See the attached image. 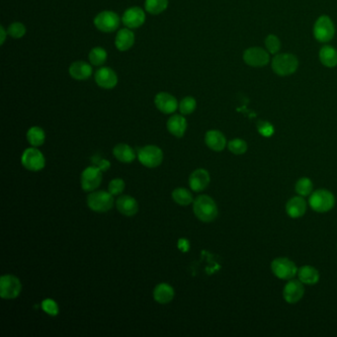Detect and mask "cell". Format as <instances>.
<instances>
[{
	"label": "cell",
	"mask_w": 337,
	"mask_h": 337,
	"mask_svg": "<svg viewBox=\"0 0 337 337\" xmlns=\"http://www.w3.org/2000/svg\"><path fill=\"white\" fill-rule=\"evenodd\" d=\"M94 80L97 85L104 89H113L118 84L117 73L107 66H102L97 70Z\"/></svg>",
	"instance_id": "9a60e30c"
},
{
	"label": "cell",
	"mask_w": 337,
	"mask_h": 337,
	"mask_svg": "<svg viewBox=\"0 0 337 337\" xmlns=\"http://www.w3.org/2000/svg\"><path fill=\"white\" fill-rule=\"evenodd\" d=\"M22 165L30 171H40L46 165V160L42 151L38 148L29 147L25 149L21 158Z\"/></svg>",
	"instance_id": "ba28073f"
},
{
	"label": "cell",
	"mask_w": 337,
	"mask_h": 337,
	"mask_svg": "<svg viewBox=\"0 0 337 337\" xmlns=\"http://www.w3.org/2000/svg\"><path fill=\"white\" fill-rule=\"evenodd\" d=\"M135 44V34L132 29L124 28L119 30L115 38V46L120 51H126L132 48Z\"/></svg>",
	"instance_id": "7402d4cb"
},
{
	"label": "cell",
	"mask_w": 337,
	"mask_h": 337,
	"mask_svg": "<svg viewBox=\"0 0 337 337\" xmlns=\"http://www.w3.org/2000/svg\"><path fill=\"white\" fill-rule=\"evenodd\" d=\"M7 33L10 37L14 39H21L26 34V27L21 22H13L12 24L9 25Z\"/></svg>",
	"instance_id": "e575fe53"
},
{
	"label": "cell",
	"mask_w": 337,
	"mask_h": 337,
	"mask_svg": "<svg viewBox=\"0 0 337 337\" xmlns=\"http://www.w3.org/2000/svg\"><path fill=\"white\" fill-rule=\"evenodd\" d=\"M145 21V11L139 6L129 7L124 12L122 16L123 24L128 29L140 28L141 26L144 25Z\"/></svg>",
	"instance_id": "4fadbf2b"
},
{
	"label": "cell",
	"mask_w": 337,
	"mask_h": 337,
	"mask_svg": "<svg viewBox=\"0 0 337 337\" xmlns=\"http://www.w3.org/2000/svg\"><path fill=\"white\" fill-rule=\"evenodd\" d=\"M227 147L230 152H232L236 155H241L246 152L247 150V144L245 141L241 139H234L228 144Z\"/></svg>",
	"instance_id": "836d02e7"
},
{
	"label": "cell",
	"mask_w": 337,
	"mask_h": 337,
	"mask_svg": "<svg viewBox=\"0 0 337 337\" xmlns=\"http://www.w3.org/2000/svg\"><path fill=\"white\" fill-rule=\"evenodd\" d=\"M138 159L145 167L155 168L162 163L163 152L157 145H145L139 149Z\"/></svg>",
	"instance_id": "5b68a950"
},
{
	"label": "cell",
	"mask_w": 337,
	"mask_h": 337,
	"mask_svg": "<svg viewBox=\"0 0 337 337\" xmlns=\"http://www.w3.org/2000/svg\"><path fill=\"white\" fill-rule=\"evenodd\" d=\"M168 7V0H145V11L151 15H159Z\"/></svg>",
	"instance_id": "f1b7e54d"
},
{
	"label": "cell",
	"mask_w": 337,
	"mask_h": 337,
	"mask_svg": "<svg viewBox=\"0 0 337 337\" xmlns=\"http://www.w3.org/2000/svg\"><path fill=\"white\" fill-rule=\"evenodd\" d=\"M125 186H126V183L123 179L115 178L109 183L108 191L111 193L113 196H118V195H121L125 190Z\"/></svg>",
	"instance_id": "8d00e7d4"
},
{
	"label": "cell",
	"mask_w": 337,
	"mask_h": 337,
	"mask_svg": "<svg viewBox=\"0 0 337 337\" xmlns=\"http://www.w3.org/2000/svg\"><path fill=\"white\" fill-rule=\"evenodd\" d=\"M172 199L180 206H188L193 203L192 194L185 188H176L173 190Z\"/></svg>",
	"instance_id": "4dcf8cb0"
},
{
	"label": "cell",
	"mask_w": 337,
	"mask_h": 337,
	"mask_svg": "<svg viewBox=\"0 0 337 337\" xmlns=\"http://www.w3.org/2000/svg\"><path fill=\"white\" fill-rule=\"evenodd\" d=\"M205 143L210 149L222 151L226 145V139L224 134L218 129H210L205 135Z\"/></svg>",
	"instance_id": "ffe728a7"
},
{
	"label": "cell",
	"mask_w": 337,
	"mask_h": 337,
	"mask_svg": "<svg viewBox=\"0 0 337 337\" xmlns=\"http://www.w3.org/2000/svg\"><path fill=\"white\" fill-rule=\"evenodd\" d=\"M178 248L183 252H187L190 248V242L186 239H180L178 241Z\"/></svg>",
	"instance_id": "ab89813d"
},
{
	"label": "cell",
	"mask_w": 337,
	"mask_h": 337,
	"mask_svg": "<svg viewBox=\"0 0 337 337\" xmlns=\"http://www.w3.org/2000/svg\"><path fill=\"white\" fill-rule=\"evenodd\" d=\"M155 107L163 114H173L178 109L179 103L173 95L167 92H160L154 97Z\"/></svg>",
	"instance_id": "2e32d148"
},
{
	"label": "cell",
	"mask_w": 337,
	"mask_h": 337,
	"mask_svg": "<svg viewBox=\"0 0 337 337\" xmlns=\"http://www.w3.org/2000/svg\"><path fill=\"white\" fill-rule=\"evenodd\" d=\"M108 54L102 47H94L89 51V62L94 66H102L107 61Z\"/></svg>",
	"instance_id": "f546056e"
},
{
	"label": "cell",
	"mask_w": 337,
	"mask_h": 337,
	"mask_svg": "<svg viewBox=\"0 0 337 337\" xmlns=\"http://www.w3.org/2000/svg\"><path fill=\"white\" fill-rule=\"evenodd\" d=\"M295 189H296V192L298 193L300 196L305 197L313 193L314 183L312 182V180L309 178L303 177L297 181Z\"/></svg>",
	"instance_id": "1f68e13d"
},
{
	"label": "cell",
	"mask_w": 337,
	"mask_h": 337,
	"mask_svg": "<svg viewBox=\"0 0 337 337\" xmlns=\"http://www.w3.org/2000/svg\"><path fill=\"white\" fill-rule=\"evenodd\" d=\"M113 153L118 161L123 163H131L136 159L135 150L127 144H119L115 145L113 149Z\"/></svg>",
	"instance_id": "484cf974"
},
{
	"label": "cell",
	"mask_w": 337,
	"mask_h": 337,
	"mask_svg": "<svg viewBox=\"0 0 337 337\" xmlns=\"http://www.w3.org/2000/svg\"><path fill=\"white\" fill-rule=\"evenodd\" d=\"M193 211L195 216L204 223L215 221L219 214L216 202L208 195H200L194 200Z\"/></svg>",
	"instance_id": "6da1fadb"
},
{
	"label": "cell",
	"mask_w": 337,
	"mask_h": 337,
	"mask_svg": "<svg viewBox=\"0 0 337 337\" xmlns=\"http://www.w3.org/2000/svg\"><path fill=\"white\" fill-rule=\"evenodd\" d=\"M257 131L263 137H271L274 134V127L267 121H259L256 125Z\"/></svg>",
	"instance_id": "f35d334b"
},
{
	"label": "cell",
	"mask_w": 337,
	"mask_h": 337,
	"mask_svg": "<svg viewBox=\"0 0 337 337\" xmlns=\"http://www.w3.org/2000/svg\"><path fill=\"white\" fill-rule=\"evenodd\" d=\"M306 202L302 196H296L290 199L286 204V212L291 218L298 219L305 215Z\"/></svg>",
	"instance_id": "603a6c76"
},
{
	"label": "cell",
	"mask_w": 337,
	"mask_h": 337,
	"mask_svg": "<svg viewBox=\"0 0 337 337\" xmlns=\"http://www.w3.org/2000/svg\"><path fill=\"white\" fill-rule=\"evenodd\" d=\"M305 294L304 284L300 280H289L283 290V297L289 304H296L302 300Z\"/></svg>",
	"instance_id": "5bb4252c"
},
{
	"label": "cell",
	"mask_w": 337,
	"mask_h": 337,
	"mask_svg": "<svg viewBox=\"0 0 337 337\" xmlns=\"http://www.w3.org/2000/svg\"><path fill=\"white\" fill-rule=\"evenodd\" d=\"M118 211L127 217L135 216L139 211V204L135 198L129 195H122L116 201Z\"/></svg>",
	"instance_id": "d6986e66"
},
{
	"label": "cell",
	"mask_w": 337,
	"mask_h": 337,
	"mask_svg": "<svg viewBox=\"0 0 337 337\" xmlns=\"http://www.w3.org/2000/svg\"><path fill=\"white\" fill-rule=\"evenodd\" d=\"M89 209L96 213H106L114 206V198L111 193L106 191L92 192L87 197Z\"/></svg>",
	"instance_id": "277c9868"
},
{
	"label": "cell",
	"mask_w": 337,
	"mask_h": 337,
	"mask_svg": "<svg viewBox=\"0 0 337 337\" xmlns=\"http://www.w3.org/2000/svg\"><path fill=\"white\" fill-rule=\"evenodd\" d=\"M274 72L280 76H288L293 74L299 66V61L292 54H278L271 62Z\"/></svg>",
	"instance_id": "7a4b0ae2"
},
{
	"label": "cell",
	"mask_w": 337,
	"mask_h": 337,
	"mask_svg": "<svg viewBox=\"0 0 337 337\" xmlns=\"http://www.w3.org/2000/svg\"><path fill=\"white\" fill-rule=\"evenodd\" d=\"M94 26L101 32H114L120 26V17L114 11H102L94 18Z\"/></svg>",
	"instance_id": "9c48e42d"
},
{
	"label": "cell",
	"mask_w": 337,
	"mask_h": 337,
	"mask_svg": "<svg viewBox=\"0 0 337 337\" xmlns=\"http://www.w3.org/2000/svg\"><path fill=\"white\" fill-rule=\"evenodd\" d=\"M211 177L206 169L199 168L194 170L189 177V186L195 192H201L209 186Z\"/></svg>",
	"instance_id": "e0dca14e"
},
{
	"label": "cell",
	"mask_w": 337,
	"mask_h": 337,
	"mask_svg": "<svg viewBox=\"0 0 337 337\" xmlns=\"http://www.w3.org/2000/svg\"><path fill=\"white\" fill-rule=\"evenodd\" d=\"M308 203L310 208L315 212L326 213L334 207L335 198L330 191L325 189H319L310 194Z\"/></svg>",
	"instance_id": "3957f363"
},
{
	"label": "cell",
	"mask_w": 337,
	"mask_h": 337,
	"mask_svg": "<svg viewBox=\"0 0 337 337\" xmlns=\"http://www.w3.org/2000/svg\"><path fill=\"white\" fill-rule=\"evenodd\" d=\"M22 284L14 275H4L0 278V296L4 300H13L20 295Z\"/></svg>",
	"instance_id": "52a82bcc"
},
{
	"label": "cell",
	"mask_w": 337,
	"mask_h": 337,
	"mask_svg": "<svg viewBox=\"0 0 337 337\" xmlns=\"http://www.w3.org/2000/svg\"><path fill=\"white\" fill-rule=\"evenodd\" d=\"M102 182V171L97 166L86 167L81 173V183L85 192H92Z\"/></svg>",
	"instance_id": "8fae6325"
},
{
	"label": "cell",
	"mask_w": 337,
	"mask_h": 337,
	"mask_svg": "<svg viewBox=\"0 0 337 337\" xmlns=\"http://www.w3.org/2000/svg\"><path fill=\"white\" fill-rule=\"evenodd\" d=\"M297 275L299 277V280L305 285H316L320 280L319 271L310 265L302 266L298 270Z\"/></svg>",
	"instance_id": "d4e9b609"
},
{
	"label": "cell",
	"mask_w": 337,
	"mask_h": 337,
	"mask_svg": "<svg viewBox=\"0 0 337 337\" xmlns=\"http://www.w3.org/2000/svg\"><path fill=\"white\" fill-rule=\"evenodd\" d=\"M243 61L249 66L262 67L269 64L270 56L269 53L264 48L252 47L245 49L243 53Z\"/></svg>",
	"instance_id": "7c38bea8"
},
{
	"label": "cell",
	"mask_w": 337,
	"mask_h": 337,
	"mask_svg": "<svg viewBox=\"0 0 337 337\" xmlns=\"http://www.w3.org/2000/svg\"><path fill=\"white\" fill-rule=\"evenodd\" d=\"M42 308L46 314H48V316H51V317L58 316L59 312H60L58 304L54 300H50V299H47L42 303Z\"/></svg>",
	"instance_id": "74e56055"
},
{
	"label": "cell",
	"mask_w": 337,
	"mask_h": 337,
	"mask_svg": "<svg viewBox=\"0 0 337 337\" xmlns=\"http://www.w3.org/2000/svg\"><path fill=\"white\" fill-rule=\"evenodd\" d=\"M187 126H188L187 120L182 115L171 116L166 124L168 132L176 138H182L185 135Z\"/></svg>",
	"instance_id": "44dd1931"
},
{
	"label": "cell",
	"mask_w": 337,
	"mask_h": 337,
	"mask_svg": "<svg viewBox=\"0 0 337 337\" xmlns=\"http://www.w3.org/2000/svg\"><path fill=\"white\" fill-rule=\"evenodd\" d=\"M320 61L326 67H334L337 65L336 48L331 46H324L320 50Z\"/></svg>",
	"instance_id": "4316f807"
},
{
	"label": "cell",
	"mask_w": 337,
	"mask_h": 337,
	"mask_svg": "<svg viewBox=\"0 0 337 337\" xmlns=\"http://www.w3.org/2000/svg\"><path fill=\"white\" fill-rule=\"evenodd\" d=\"M197 107V101L192 96L184 97L180 102L178 109L182 115H190L192 114Z\"/></svg>",
	"instance_id": "d6a6232c"
},
{
	"label": "cell",
	"mask_w": 337,
	"mask_h": 337,
	"mask_svg": "<svg viewBox=\"0 0 337 337\" xmlns=\"http://www.w3.org/2000/svg\"><path fill=\"white\" fill-rule=\"evenodd\" d=\"M265 47L269 54L277 55L281 48V42L275 35H269L265 39Z\"/></svg>",
	"instance_id": "d590c367"
},
{
	"label": "cell",
	"mask_w": 337,
	"mask_h": 337,
	"mask_svg": "<svg viewBox=\"0 0 337 337\" xmlns=\"http://www.w3.org/2000/svg\"><path fill=\"white\" fill-rule=\"evenodd\" d=\"M335 28L332 20L328 16H321L314 27L315 38L321 43H327L334 37Z\"/></svg>",
	"instance_id": "30bf717a"
},
{
	"label": "cell",
	"mask_w": 337,
	"mask_h": 337,
	"mask_svg": "<svg viewBox=\"0 0 337 337\" xmlns=\"http://www.w3.org/2000/svg\"><path fill=\"white\" fill-rule=\"evenodd\" d=\"M8 35V33H7V31L4 29V27L3 26H1L0 27V36H1V41H0V44L1 45H3L4 44V42H5V39H6V36Z\"/></svg>",
	"instance_id": "b9f144b4"
},
{
	"label": "cell",
	"mask_w": 337,
	"mask_h": 337,
	"mask_svg": "<svg viewBox=\"0 0 337 337\" xmlns=\"http://www.w3.org/2000/svg\"><path fill=\"white\" fill-rule=\"evenodd\" d=\"M96 163L97 167H98L102 172L107 171V170L110 168V166H111L110 161H107V160H100V161H96Z\"/></svg>",
	"instance_id": "60d3db41"
},
{
	"label": "cell",
	"mask_w": 337,
	"mask_h": 337,
	"mask_svg": "<svg viewBox=\"0 0 337 337\" xmlns=\"http://www.w3.org/2000/svg\"><path fill=\"white\" fill-rule=\"evenodd\" d=\"M174 295H175L174 289L166 283L159 284L153 291L154 300L161 305L170 303L173 300Z\"/></svg>",
	"instance_id": "cb8c5ba5"
},
{
	"label": "cell",
	"mask_w": 337,
	"mask_h": 337,
	"mask_svg": "<svg viewBox=\"0 0 337 337\" xmlns=\"http://www.w3.org/2000/svg\"><path fill=\"white\" fill-rule=\"evenodd\" d=\"M68 73L75 81H86L92 75L93 68L91 64L83 61H77L70 64Z\"/></svg>",
	"instance_id": "ac0fdd59"
},
{
	"label": "cell",
	"mask_w": 337,
	"mask_h": 337,
	"mask_svg": "<svg viewBox=\"0 0 337 337\" xmlns=\"http://www.w3.org/2000/svg\"><path fill=\"white\" fill-rule=\"evenodd\" d=\"M271 270L277 278L288 281L298 274L296 264L287 257H278L274 259L271 263Z\"/></svg>",
	"instance_id": "8992f818"
},
{
	"label": "cell",
	"mask_w": 337,
	"mask_h": 337,
	"mask_svg": "<svg viewBox=\"0 0 337 337\" xmlns=\"http://www.w3.org/2000/svg\"><path fill=\"white\" fill-rule=\"evenodd\" d=\"M27 140L32 146H35V147L41 146L45 143V140H46L45 131L37 126L29 128L27 132Z\"/></svg>",
	"instance_id": "83f0119b"
}]
</instances>
